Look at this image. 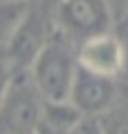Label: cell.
I'll return each mask as SVG.
<instances>
[{"mask_svg":"<svg viewBox=\"0 0 128 134\" xmlns=\"http://www.w3.org/2000/svg\"><path fill=\"white\" fill-rule=\"evenodd\" d=\"M45 103H63L70 98L79 63L72 43L65 36H50L27 69Z\"/></svg>","mask_w":128,"mask_h":134,"instance_id":"cell-1","label":"cell"},{"mask_svg":"<svg viewBox=\"0 0 128 134\" xmlns=\"http://www.w3.org/2000/svg\"><path fill=\"white\" fill-rule=\"evenodd\" d=\"M43 103L29 72H11L0 103V134H36Z\"/></svg>","mask_w":128,"mask_h":134,"instance_id":"cell-2","label":"cell"},{"mask_svg":"<svg viewBox=\"0 0 128 134\" xmlns=\"http://www.w3.org/2000/svg\"><path fill=\"white\" fill-rule=\"evenodd\" d=\"M56 25L67 40H83L108 34L112 11L108 0H61L56 7Z\"/></svg>","mask_w":128,"mask_h":134,"instance_id":"cell-3","label":"cell"},{"mask_svg":"<svg viewBox=\"0 0 128 134\" xmlns=\"http://www.w3.org/2000/svg\"><path fill=\"white\" fill-rule=\"evenodd\" d=\"M76 63L81 69L104 78H117L124 74V43L112 31L99 34L79 43Z\"/></svg>","mask_w":128,"mask_h":134,"instance_id":"cell-4","label":"cell"},{"mask_svg":"<svg viewBox=\"0 0 128 134\" xmlns=\"http://www.w3.org/2000/svg\"><path fill=\"white\" fill-rule=\"evenodd\" d=\"M115 96H117V85L112 78L97 76V74H90L79 67L67 103L83 119H97L99 114L110 110V105L115 103Z\"/></svg>","mask_w":128,"mask_h":134,"instance_id":"cell-5","label":"cell"},{"mask_svg":"<svg viewBox=\"0 0 128 134\" xmlns=\"http://www.w3.org/2000/svg\"><path fill=\"white\" fill-rule=\"evenodd\" d=\"M47 38L50 36L45 34L43 20L34 14H27V18L7 43V67L11 72H27Z\"/></svg>","mask_w":128,"mask_h":134,"instance_id":"cell-6","label":"cell"},{"mask_svg":"<svg viewBox=\"0 0 128 134\" xmlns=\"http://www.w3.org/2000/svg\"><path fill=\"white\" fill-rule=\"evenodd\" d=\"M81 119L83 116L67 100H63V103H43L36 134H70Z\"/></svg>","mask_w":128,"mask_h":134,"instance_id":"cell-7","label":"cell"},{"mask_svg":"<svg viewBox=\"0 0 128 134\" xmlns=\"http://www.w3.org/2000/svg\"><path fill=\"white\" fill-rule=\"evenodd\" d=\"M29 14L27 0H0V45H7Z\"/></svg>","mask_w":128,"mask_h":134,"instance_id":"cell-8","label":"cell"},{"mask_svg":"<svg viewBox=\"0 0 128 134\" xmlns=\"http://www.w3.org/2000/svg\"><path fill=\"white\" fill-rule=\"evenodd\" d=\"M70 134H106L104 121H99V119H81Z\"/></svg>","mask_w":128,"mask_h":134,"instance_id":"cell-9","label":"cell"},{"mask_svg":"<svg viewBox=\"0 0 128 134\" xmlns=\"http://www.w3.org/2000/svg\"><path fill=\"white\" fill-rule=\"evenodd\" d=\"M9 81H11V69L7 67V63H0V103L5 98V92L9 87Z\"/></svg>","mask_w":128,"mask_h":134,"instance_id":"cell-10","label":"cell"},{"mask_svg":"<svg viewBox=\"0 0 128 134\" xmlns=\"http://www.w3.org/2000/svg\"><path fill=\"white\" fill-rule=\"evenodd\" d=\"M104 130H106V134H128V121L119 119V121H115L110 127L104 125Z\"/></svg>","mask_w":128,"mask_h":134,"instance_id":"cell-11","label":"cell"},{"mask_svg":"<svg viewBox=\"0 0 128 134\" xmlns=\"http://www.w3.org/2000/svg\"><path fill=\"white\" fill-rule=\"evenodd\" d=\"M121 43H124V74L128 76V36L121 38Z\"/></svg>","mask_w":128,"mask_h":134,"instance_id":"cell-12","label":"cell"},{"mask_svg":"<svg viewBox=\"0 0 128 134\" xmlns=\"http://www.w3.org/2000/svg\"><path fill=\"white\" fill-rule=\"evenodd\" d=\"M126 14H128V0H126Z\"/></svg>","mask_w":128,"mask_h":134,"instance_id":"cell-13","label":"cell"}]
</instances>
